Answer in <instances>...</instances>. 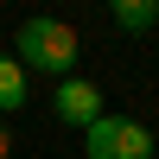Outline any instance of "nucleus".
Masks as SVG:
<instances>
[{
    "label": "nucleus",
    "mask_w": 159,
    "mask_h": 159,
    "mask_svg": "<svg viewBox=\"0 0 159 159\" xmlns=\"http://www.w3.org/2000/svg\"><path fill=\"white\" fill-rule=\"evenodd\" d=\"M76 25L70 19H51V13H32V19H19V38H13V57H19V70L25 76H70L76 70Z\"/></svg>",
    "instance_id": "obj_1"
},
{
    "label": "nucleus",
    "mask_w": 159,
    "mask_h": 159,
    "mask_svg": "<svg viewBox=\"0 0 159 159\" xmlns=\"http://www.w3.org/2000/svg\"><path fill=\"white\" fill-rule=\"evenodd\" d=\"M89 159H153V127H140L134 115H102L96 127H83Z\"/></svg>",
    "instance_id": "obj_2"
},
{
    "label": "nucleus",
    "mask_w": 159,
    "mask_h": 159,
    "mask_svg": "<svg viewBox=\"0 0 159 159\" xmlns=\"http://www.w3.org/2000/svg\"><path fill=\"white\" fill-rule=\"evenodd\" d=\"M51 108H57L64 127H96L102 115H108V108H102V89L89 83V76H64L57 96H51Z\"/></svg>",
    "instance_id": "obj_3"
},
{
    "label": "nucleus",
    "mask_w": 159,
    "mask_h": 159,
    "mask_svg": "<svg viewBox=\"0 0 159 159\" xmlns=\"http://www.w3.org/2000/svg\"><path fill=\"white\" fill-rule=\"evenodd\" d=\"M25 102H32V76L19 70V57L0 51V115H19Z\"/></svg>",
    "instance_id": "obj_4"
},
{
    "label": "nucleus",
    "mask_w": 159,
    "mask_h": 159,
    "mask_svg": "<svg viewBox=\"0 0 159 159\" xmlns=\"http://www.w3.org/2000/svg\"><path fill=\"white\" fill-rule=\"evenodd\" d=\"M115 25L121 32H153L159 25V0H115Z\"/></svg>",
    "instance_id": "obj_5"
},
{
    "label": "nucleus",
    "mask_w": 159,
    "mask_h": 159,
    "mask_svg": "<svg viewBox=\"0 0 159 159\" xmlns=\"http://www.w3.org/2000/svg\"><path fill=\"white\" fill-rule=\"evenodd\" d=\"M0 159H13V134H7V127H0Z\"/></svg>",
    "instance_id": "obj_6"
}]
</instances>
